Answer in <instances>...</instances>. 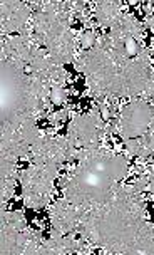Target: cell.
<instances>
[{"label": "cell", "mask_w": 154, "mask_h": 255, "mask_svg": "<svg viewBox=\"0 0 154 255\" xmlns=\"http://www.w3.org/2000/svg\"><path fill=\"white\" fill-rule=\"evenodd\" d=\"M144 223L143 193H138L133 185L119 183L107 202L84 213L77 234L109 255H121L133 245Z\"/></svg>", "instance_id": "cell-1"}, {"label": "cell", "mask_w": 154, "mask_h": 255, "mask_svg": "<svg viewBox=\"0 0 154 255\" xmlns=\"http://www.w3.org/2000/svg\"><path fill=\"white\" fill-rule=\"evenodd\" d=\"M77 166L61 180L64 198L87 212L111 198L116 186L128 176L129 161L124 154L107 148L79 149Z\"/></svg>", "instance_id": "cell-2"}, {"label": "cell", "mask_w": 154, "mask_h": 255, "mask_svg": "<svg viewBox=\"0 0 154 255\" xmlns=\"http://www.w3.org/2000/svg\"><path fill=\"white\" fill-rule=\"evenodd\" d=\"M2 133L15 131L27 121L37 120L51 103L49 81L34 76L24 64L2 57Z\"/></svg>", "instance_id": "cell-3"}, {"label": "cell", "mask_w": 154, "mask_h": 255, "mask_svg": "<svg viewBox=\"0 0 154 255\" xmlns=\"http://www.w3.org/2000/svg\"><path fill=\"white\" fill-rule=\"evenodd\" d=\"M71 10L62 0H49L35 12L32 30L37 42L61 66L77 57L76 37L71 30Z\"/></svg>", "instance_id": "cell-4"}, {"label": "cell", "mask_w": 154, "mask_h": 255, "mask_svg": "<svg viewBox=\"0 0 154 255\" xmlns=\"http://www.w3.org/2000/svg\"><path fill=\"white\" fill-rule=\"evenodd\" d=\"M59 176V166L40 165L32 163L19 173V183L22 186V200L25 207L32 210H40L47 207L56 191V183Z\"/></svg>", "instance_id": "cell-5"}, {"label": "cell", "mask_w": 154, "mask_h": 255, "mask_svg": "<svg viewBox=\"0 0 154 255\" xmlns=\"http://www.w3.org/2000/svg\"><path fill=\"white\" fill-rule=\"evenodd\" d=\"M154 121V104L146 98H136L124 104L117 118V133L124 141L149 133Z\"/></svg>", "instance_id": "cell-6"}, {"label": "cell", "mask_w": 154, "mask_h": 255, "mask_svg": "<svg viewBox=\"0 0 154 255\" xmlns=\"http://www.w3.org/2000/svg\"><path fill=\"white\" fill-rule=\"evenodd\" d=\"M104 133H106V123L101 118L99 106H94L89 113L72 118L67 138L79 151V149L99 148Z\"/></svg>", "instance_id": "cell-7"}, {"label": "cell", "mask_w": 154, "mask_h": 255, "mask_svg": "<svg viewBox=\"0 0 154 255\" xmlns=\"http://www.w3.org/2000/svg\"><path fill=\"white\" fill-rule=\"evenodd\" d=\"M77 148L71 143L67 136H56L51 133L40 134L34 143L30 154L32 163L52 165L61 168L66 161L77 156Z\"/></svg>", "instance_id": "cell-8"}, {"label": "cell", "mask_w": 154, "mask_h": 255, "mask_svg": "<svg viewBox=\"0 0 154 255\" xmlns=\"http://www.w3.org/2000/svg\"><path fill=\"white\" fill-rule=\"evenodd\" d=\"M85 210L76 207L62 197L52 205L51 210V235L76 234Z\"/></svg>", "instance_id": "cell-9"}, {"label": "cell", "mask_w": 154, "mask_h": 255, "mask_svg": "<svg viewBox=\"0 0 154 255\" xmlns=\"http://www.w3.org/2000/svg\"><path fill=\"white\" fill-rule=\"evenodd\" d=\"M32 10L22 0H2L0 2V25L2 35H15L25 30Z\"/></svg>", "instance_id": "cell-10"}, {"label": "cell", "mask_w": 154, "mask_h": 255, "mask_svg": "<svg viewBox=\"0 0 154 255\" xmlns=\"http://www.w3.org/2000/svg\"><path fill=\"white\" fill-rule=\"evenodd\" d=\"M2 255H24L25 245L30 239V229H19L2 218Z\"/></svg>", "instance_id": "cell-11"}, {"label": "cell", "mask_w": 154, "mask_h": 255, "mask_svg": "<svg viewBox=\"0 0 154 255\" xmlns=\"http://www.w3.org/2000/svg\"><path fill=\"white\" fill-rule=\"evenodd\" d=\"M122 8L117 0H96L94 7V19L101 27L106 29H114L122 19Z\"/></svg>", "instance_id": "cell-12"}, {"label": "cell", "mask_w": 154, "mask_h": 255, "mask_svg": "<svg viewBox=\"0 0 154 255\" xmlns=\"http://www.w3.org/2000/svg\"><path fill=\"white\" fill-rule=\"evenodd\" d=\"M2 176H0V197H2V207H5L8 200L15 191L17 181H19V171H17V161L10 158H2Z\"/></svg>", "instance_id": "cell-13"}, {"label": "cell", "mask_w": 154, "mask_h": 255, "mask_svg": "<svg viewBox=\"0 0 154 255\" xmlns=\"http://www.w3.org/2000/svg\"><path fill=\"white\" fill-rule=\"evenodd\" d=\"M121 255H154V222H146L133 245Z\"/></svg>", "instance_id": "cell-14"}, {"label": "cell", "mask_w": 154, "mask_h": 255, "mask_svg": "<svg viewBox=\"0 0 154 255\" xmlns=\"http://www.w3.org/2000/svg\"><path fill=\"white\" fill-rule=\"evenodd\" d=\"M126 143V153L133 158H148L154 154V133H146L139 138L128 139Z\"/></svg>", "instance_id": "cell-15"}, {"label": "cell", "mask_w": 154, "mask_h": 255, "mask_svg": "<svg viewBox=\"0 0 154 255\" xmlns=\"http://www.w3.org/2000/svg\"><path fill=\"white\" fill-rule=\"evenodd\" d=\"M64 235H51L49 240H44L37 250V255H69L62 244Z\"/></svg>", "instance_id": "cell-16"}, {"label": "cell", "mask_w": 154, "mask_h": 255, "mask_svg": "<svg viewBox=\"0 0 154 255\" xmlns=\"http://www.w3.org/2000/svg\"><path fill=\"white\" fill-rule=\"evenodd\" d=\"M117 27H121L126 34L131 35V37H134L136 40H141L143 35H144L143 24L136 19V17L129 15V13H124V15H122V19H121L119 24H117Z\"/></svg>", "instance_id": "cell-17"}, {"label": "cell", "mask_w": 154, "mask_h": 255, "mask_svg": "<svg viewBox=\"0 0 154 255\" xmlns=\"http://www.w3.org/2000/svg\"><path fill=\"white\" fill-rule=\"evenodd\" d=\"M67 101V91L64 86H54L51 89V103L54 106H62Z\"/></svg>", "instance_id": "cell-18"}, {"label": "cell", "mask_w": 154, "mask_h": 255, "mask_svg": "<svg viewBox=\"0 0 154 255\" xmlns=\"http://www.w3.org/2000/svg\"><path fill=\"white\" fill-rule=\"evenodd\" d=\"M97 39L99 37L94 30H85L82 37H80V45L84 47V51H87V49H92L97 44Z\"/></svg>", "instance_id": "cell-19"}, {"label": "cell", "mask_w": 154, "mask_h": 255, "mask_svg": "<svg viewBox=\"0 0 154 255\" xmlns=\"http://www.w3.org/2000/svg\"><path fill=\"white\" fill-rule=\"evenodd\" d=\"M67 116H69V108H61V109H57L56 113H52V115H51V123L54 126H59V125H62L64 121H67Z\"/></svg>", "instance_id": "cell-20"}, {"label": "cell", "mask_w": 154, "mask_h": 255, "mask_svg": "<svg viewBox=\"0 0 154 255\" xmlns=\"http://www.w3.org/2000/svg\"><path fill=\"white\" fill-rule=\"evenodd\" d=\"M146 178H148V191H151L154 195V165L151 166V170L146 173Z\"/></svg>", "instance_id": "cell-21"}, {"label": "cell", "mask_w": 154, "mask_h": 255, "mask_svg": "<svg viewBox=\"0 0 154 255\" xmlns=\"http://www.w3.org/2000/svg\"><path fill=\"white\" fill-rule=\"evenodd\" d=\"M144 25L149 27L151 30H154V15H153V13H146V19H144Z\"/></svg>", "instance_id": "cell-22"}, {"label": "cell", "mask_w": 154, "mask_h": 255, "mask_svg": "<svg viewBox=\"0 0 154 255\" xmlns=\"http://www.w3.org/2000/svg\"><path fill=\"white\" fill-rule=\"evenodd\" d=\"M34 2H35V3H39V7H40V5H42V3L49 2V0H34Z\"/></svg>", "instance_id": "cell-23"}, {"label": "cell", "mask_w": 154, "mask_h": 255, "mask_svg": "<svg viewBox=\"0 0 154 255\" xmlns=\"http://www.w3.org/2000/svg\"><path fill=\"white\" fill-rule=\"evenodd\" d=\"M153 104H154V101H153ZM149 131H151V133H154V121H153V126H151V129H149Z\"/></svg>", "instance_id": "cell-24"}]
</instances>
